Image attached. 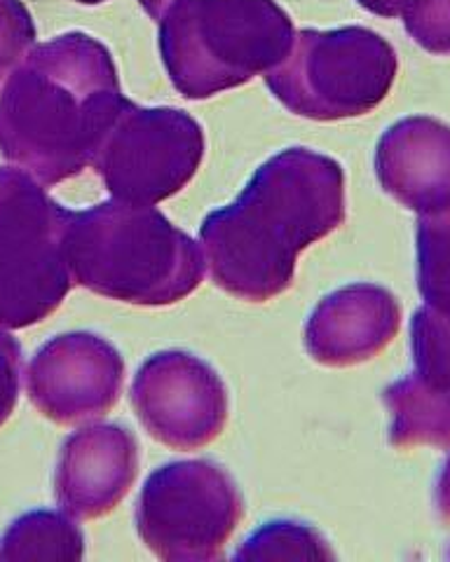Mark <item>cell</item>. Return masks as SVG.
<instances>
[{"mask_svg":"<svg viewBox=\"0 0 450 562\" xmlns=\"http://www.w3.org/2000/svg\"><path fill=\"white\" fill-rule=\"evenodd\" d=\"M345 221V183L328 157L289 150L256 171L239 198L202 221L200 244L214 284L239 301L286 291L299 256Z\"/></svg>","mask_w":450,"mask_h":562,"instance_id":"cell-1","label":"cell"},{"mask_svg":"<svg viewBox=\"0 0 450 562\" xmlns=\"http://www.w3.org/2000/svg\"><path fill=\"white\" fill-rule=\"evenodd\" d=\"M113 68L90 41L41 47L0 99V150L45 186L80 173L115 113Z\"/></svg>","mask_w":450,"mask_h":562,"instance_id":"cell-2","label":"cell"},{"mask_svg":"<svg viewBox=\"0 0 450 562\" xmlns=\"http://www.w3.org/2000/svg\"><path fill=\"white\" fill-rule=\"evenodd\" d=\"M66 256L74 284L144 307L183 301L202 284L206 266L200 246L162 211L115 198L74 211Z\"/></svg>","mask_w":450,"mask_h":562,"instance_id":"cell-3","label":"cell"},{"mask_svg":"<svg viewBox=\"0 0 450 562\" xmlns=\"http://www.w3.org/2000/svg\"><path fill=\"white\" fill-rule=\"evenodd\" d=\"M71 218L31 176L0 167V328L33 326L64 303Z\"/></svg>","mask_w":450,"mask_h":562,"instance_id":"cell-4","label":"cell"},{"mask_svg":"<svg viewBox=\"0 0 450 562\" xmlns=\"http://www.w3.org/2000/svg\"><path fill=\"white\" fill-rule=\"evenodd\" d=\"M241 516L245 499L223 467L210 460L169 462L144 483L136 532L162 560H216Z\"/></svg>","mask_w":450,"mask_h":562,"instance_id":"cell-5","label":"cell"},{"mask_svg":"<svg viewBox=\"0 0 450 562\" xmlns=\"http://www.w3.org/2000/svg\"><path fill=\"white\" fill-rule=\"evenodd\" d=\"M130 398L146 431L171 450L210 446L228 419V392L218 373L181 349L158 351L144 361Z\"/></svg>","mask_w":450,"mask_h":562,"instance_id":"cell-6","label":"cell"},{"mask_svg":"<svg viewBox=\"0 0 450 562\" xmlns=\"http://www.w3.org/2000/svg\"><path fill=\"white\" fill-rule=\"evenodd\" d=\"M394 55L369 33L313 41L301 61L272 85L293 111L338 117L369 111L390 90Z\"/></svg>","mask_w":450,"mask_h":562,"instance_id":"cell-7","label":"cell"},{"mask_svg":"<svg viewBox=\"0 0 450 562\" xmlns=\"http://www.w3.org/2000/svg\"><path fill=\"white\" fill-rule=\"evenodd\" d=\"M202 136L179 111L136 113L99 153L97 169L109 192L130 204H158L193 179Z\"/></svg>","mask_w":450,"mask_h":562,"instance_id":"cell-8","label":"cell"},{"mask_svg":"<svg viewBox=\"0 0 450 562\" xmlns=\"http://www.w3.org/2000/svg\"><path fill=\"white\" fill-rule=\"evenodd\" d=\"M125 359L101 336L64 333L29 363V398L47 419L76 427L113 411L123 392Z\"/></svg>","mask_w":450,"mask_h":562,"instance_id":"cell-9","label":"cell"},{"mask_svg":"<svg viewBox=\"0 0 450 562\" xmlns=\"http://www.w3.org/2000/svg\"><path fill=\"white\" fill-rule=\"evenodd\" d=\"M138 476L136 436L123 425H94L64 441L55 497L68 516L94 520L125 499Z\"/></svg>","mask_w":450,"mask_h":562,"instance_id":"cell-10","label":"cell"},{"mask_svg":"<svg viewBox=\"0 0 450 562\" xmlns=\"http://www.w3.org/2000/svg\"><path fill=\"white\" fill-rule=\"evenodd\" d=\"M402 326L396 297L375 284H350L310 314L305 349L324 366H355L380 355Z\"/></svg>","mask_w":450,"mask_h":562,"instance_id":"cell-11","label":"cell"},{"mask_svg":"<svg viewBox=\"0 0 450 562\" xmlns=\"http://www.w3.org/2000/svg\"><path fill=\"white\" fill-rule=\"evenodd\" d=\"M378 179L420 216L450 211V130L425 117L390 130L378 148Z\"/></svg>","mask_w":450,"mask_h":562,"instance_id":"cell-12","label":"cell"},{"mask_svg":"<svg viewBox=\"0 0 450 562\" xmlns=\"http://www.w3.org/2000/svg\"><path fill=\"white\" fill-rule=\"evenodd\" d=\"M410 349L413 373L408 378L441 415L450 438V322L427 305L420 307L410 324Z\"/></svg>","mask_w":450,"mask_h":562,"instance_id":"cell-13","label":"cell"},{"mask_svg":"<svg viewBox=\"0 0 450 562\" xmlns=\"http://www.w3.org/2000/svg\"><path fill=\"white\" fill-rule=\"evenodd\" d=\"M85 537L66 512H31L16 518L0 539V562L82 560Z\"/></svg>","mask_w":450,"mask_h":562,"instance_id":"cell-14","label":"cell"},{"mask_svg":"<svg viewBox=\"0 0 450 562\" xmlns=\"http://www.w3.org/2000/svg\"><path fill=\"white\" fill-rule=\"evenodd\" d=\"M418 286L425 305L450 322V211L420 216Z\"/></svg>","mask_w":450,"mask_h":562,"instance_id":"cell-15","label":"cell"},{"mask_svg":"<svg viewBox=\"0 0 450 562\" xmlns=\"http://www.w3.org/2000/svg\"><path fill=\"white\" fill-rule=\"evenodd\" d=\"M235 560H334V551L313 525L296 520L266 522L241 543Z\"/></svg>","mask_w":450,"mask_h":562,"instance_id":"cell-16","label":"cell"},{"mask_svg":"<svg viewBox=\"0 0 450 562\" xmlns=\"http://www.w3.org/2000/svg\"><path fill=\"white\" fill-rule=\"evenodd\" d=\"M22 384V347L0 328V427L14 413Z\"/></svg>","mask_w":450,"mask_h":562,"instance_id":"cell-17","label":"cell"},{"mask_svg":"<svg viewBox=\"0 0 450 562\" xmlns=\"http://www.w3.org/2000/svg\"><path fill=\"white\" fill-rule=\"evenodd\" d=\"M437 508H439V516L450 522V454L448 460L441 469V476L437 481Z\"/></svg>","mask_w":450,"mask_h":562,"instance_id":"cell-18","label":"cell"}]
</instances>
